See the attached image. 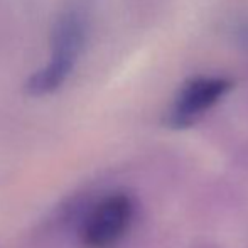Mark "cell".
Returning a JSON list of instances; mask_svg holds the SVG:
<instances>
[{
	"label": "cell",
	"instance_id": "obj_1",
	"mask_svg": "<svg viewBox=\"0 0 248 248\" xmlns=\"http://www.w3.org/2000/svg\"><path fill=\"white\" fill-rule=\"evenodd\" d=\"M85 41L86 24L83 17L76 12L61 14L51 31L49 59L27 78L24 86L27 95L44 96L61 88L75 69Z\"/></svg>",
	"mask_w": 248,
	"mask_h": 248
},
{
	"label": "cell",
	"instance_id": "obj_2",
	"mask_svg": "<svg viewBox=\"0 0 248 248\" xmlns=\"http://www.w3.org/2000/svg\"><path fill=\"white\" fill-rule=\"evenodd\" d=\"M134 219V201L128 194L101 198L85 218L81 238L86 248H111L128 232Z\"/></svg>",
	"mask_w": 248,
	"mask_h": 248
},
{
	"label": "cell",
	"instance_id": "obj_3",
	"mask_svg": "<svg viewBox=\"0 0 248 248\" xmlns=\"http://www.w3.org/2000/svg\"><path fill=\"white\" fill-rule=\"evenodd\" d=\"M232 90V81L221 76H201L187 81L177 93L167 115V124L174 128L189 127L211 110Z\"/></svg>",
	"mask_w": 248,
	"mask_h": 248
}]
</instances>
